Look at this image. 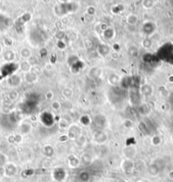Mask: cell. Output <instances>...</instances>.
<instances>
[{
    "label": "cell",
    "instance_id": "cell-1",
    "mask_svg": "<svg viewBox=\"0 0 173 182\" xmlns=\"http://www.w3.org/2000/svg\"><path fill=\"white\" fill-rule=\"evenodd\" d=\"M52 107H53V109H55V110H58L59 108L60 107V103L59 102H56V101H54L52 104Z\"/></svg>",
    "mask_w": 173,
    "mask_h": 182
}]
</instances>
